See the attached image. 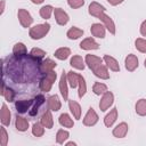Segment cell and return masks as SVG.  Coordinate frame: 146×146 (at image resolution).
<instances>
[{
	"label": "cell",
	"mask_w": 146,
	"mask_h": 146,
	"mask_svg": "<svg viewBox=\"0 0 146 146\" xmlns=\"http://www.w3.org/2000/svg\"><path fill=\"white\" fill-rule=\"evenodd\" d=\"M50 30V25L48 23H43V24H38V25H34L33 27L30 29V36L31 39L33 40H39V39H42L43 36L47 35V33L49 32Z\"/></svg>",
	"instance_id": "6da1fadb"
},
{
	"label": "cell",
	"mask_w": 146,
	"mask_h": 146,
	"mask_svg": "<svg viewBox=\"0 0 146 146\" xmlns=\"http://www.w3.org/2000/svg\"><path fill=\"white\" fill-rule=\"evenodd\" d=\"M56 78H57L56 72H54V71L48 72V73L46 74V76H43V78L40 80V82H39V87H40V89H41L42 91H44V92L50 91L52 83L56 81Z\"/></svg>",
	"instance_id": "7a4b0ae2"
},
{
	"label": "cell",
	"mask_w": 146,
	"mask_h": 146,
	"mask_svg": "<svg viewBox=\"0 0 146 146\" xmlns=\"http://www.w3.org/2000/svg\"><path fill=\"white\" fill-rule=\"evenodd\" d=\"M17 17H18V21H19L21 25H22L23 27H25V29L30 27L31 24L33 23V18H32L31 14H30L26 9H23V8H22V9H18V11H17Z\"/></svg>",
	"instance_id": "3957f363"
},
{
	"label": "cell",
	"mask_w": 146,
	"mask_h": 146,
	"mask_svg": "<svg viewBox=\"0 0 146 146\" xmlns=\"http://www.w3.org/2000/svg\"><path fill=\"white\" fill-rule=\"evenodd\" d=\"M114 102V95L111 92V91H106L105 94H103V97L99 102V108L100 111L105 112L106 110L110 108V106L113 104Z\"/></svg>",
	"instance_id": "277c9868"
},
{
	"label": "cell",
	"mask_w": 146,
	"mask_h": 146,
	"mask_svg": "<svg viewBox=\"0 0 146 146\" xmlns=\"http://www.w3.org/2000/svg\"><path fill=\"white\" fill-rule=\"evenodd\" d=\"M98 122V115L97 113L95 112V110L92 107H90L87 112V114L84 115V119H83V124L86 127H92L95 125L96 123Z\"/></svg>",
	"instance_id": "5b68a950"
},
{
	"label": "cell",
	"mask_w": 146,
	"mask_h": 146,
	"mask_svg": "<svg viewBox=\"0 0 146 146\" xmlns=\"http://www.w3.org/2000/svg\"><path fill=\"white\" fill-rule=\"evenodd\" d=\"M54 15H55L56 23L58 25H66L68 23V21H70L68 15L62 8H55L54 9Z\"/></svg>",
	"instance_id": "8992f818"
},
{
	"label": "cell",
	"mask_w": 146,
	"mask_h": 146,
	"mask_svg": "<svg viewBox=\"0 0 146 146\" xmlns=\"http://www.w3.org/2000/svg\"><path fill=\"white\" fill-rule=\"evenodd\" d=\"M98 18L103 22L104 26L106 27V30H108V32H110L111 34H115V24H114L113 19H112L108 15H106L105 13H102V14L98 16Z\"/></svg>",
	"instance_id": "52a82bcc"
},
{
	"label": "cell",
	"mask_w": 146,
	"mask_h": 146,
	"mask_svg": "<svg viewBox=\"0 0 146 146\" xmlns=\"http://www.w3.org/2000/svg\"><path fill=\"white\" fill-rule=\"evenodd\" d=\"M59 91L64 98V100H67L68 98V89H67V74L65 72L62 73L60 80H59Z\"/></svg>",
	"instance_id": "ba28073f"
},
{
	"label": "cell",
	"mask_w": 146,
	"mask_h": 146,
	"mask_svg": "<svg viewBox=\"0 0 146 146\" xmlns=\"http://www.w3.org/2000/svg\"><path fill=\"white\" fill-rule=\"evenodd\" d=\"M124 64H125V68L129 71V72H133L137 67H138V58L136 55L133 54H130L125 57V60H124Z\"/></svg>",
	"instance_id": "9c48e42d"
},
{
	"label": "cell",
	"mask_w": 146,
	"mask_h": 146,
	"mask_svg": "<svg viewBox=\"0 0 146 146\" xmlns=\"http://www.w3.org/2000/svg\"><path fill=\"white\" fill-rule=\"evenodd\" d=\"M88 11H89V14H90L91 16H94V17H97V18H98V16H99L102 13H105V7H104V6H102L100 3L96 2V1H92V2L89 5Z\"/></svg>",
	"instance_id": "30bf717a"
},
{
	"label": "cell",
	"mask_w": 146,
	"mask_h": 146,
	"mask_svg": "<svg viewBox=\"0 0 146 146\" xmlns=\"http://www.w3.org/2000/svg\"><path fill=\"white\" fill-rule=\"evenodd\" d=\"M105 26L104 24H100V23H95L91 25L90 27V32L96 38H99V39H103L105 38Z\"/></svg>",
	"instance_id": "8fae6325"
},
{
	"label": "cell",
	"mask_w": 146,
	"mask_h": 146,
	"mask_svg": "<svg viewBox=\"0 0 146 146\" xmlns=\"http://www.w3.org/2000/svg\"><path fill=\"white\" fill-rule=\"evenodd\" d=\"M56 65H57L56 62H54V60L50 59V58H47L46 60L39 63V71H40L41 73H48V72L52 71V70L56 67Z\"/></svg>",
	"instance_id": "7c38bea8"
},
{
	"label": "cell",
	"mask_w": 146,
	"mask_h": 146,
	"mask_svg": "<svg viewBox=\"0 0 146 146\" xmlns=\"http://www.w3.org/2000/svg\"><path fill=\"white\" fill-rule=\"evenodd\" d=\"M47 104H48V110L52 111V112H57L60 110L62 107V104H60V100L58 98L57 95H52L50 96L48 99H47Z\"/></svg>",
	"instance_id": "4fadbf2b"
},
{
	"label": "cell",
	"mask_w": 146,
	"mask_h": 146,
	"mask_svg": "<svg viewBox=\"0 0 146 146\" xmlns=\"http://www.w3.org/2000/svg\"><path fill=\"white\" fill-rule=\"evenodd\" d=\"M40 123L47 128V129H51L52 125H54V120H52V115H51V111L48 110L46 111L42 115H41V119H40Z\"/></svg>",
	"instance_id": "5bb4252c"
},
{
	"label": "cell",
	"mask_w": 146,
	"mask_h": 146,
	"mask_svg": "<svg viewBox=\"0 0 146 146\" xmlns=\"http://www.w3.org/2000/svg\"><path fill=\"white\" fill-rule=\"evenodd\" d=\"M80 48L83 50H95L99 48V44L92 38H87L80 42Z\"/></svg>",
	"instance_id": "9a60e30c"
},
{
	"label": "cell",
	"mask_w": 146,
	"mask_h": 146,
	"mask_svg": "<svg viewBox=\"0 0 146 146\" xmlns=\"http://www.w3.org/2000/svg\"><path fill=\"white\" fill-rule=\"evenodd\" d=\"M92 72H94V74H95L96 76H98V78H100V79H103V80L110 79V73H108V71H107V66H105L104 64H99L97 67H95V68L92 70Z\"/></svg>",
	"instance_id": "2e32d148"
},
{
	"label": "cell",
	"mask_w": 146,
	"mask_h": 146,
	"mask_svg": "<svg viewBox=\"0 0 146 146\" xmlns=\"http://www.w3.org/2000/svg\"><path fill=\"white\" fill-rule=\"evenodd\" d=\"M127 132H128V124L125 122L119 123L113 129V136L116 137V138H123V137H125Z\"/></svg>",
	"instance_id": "e0dca14e"
},
{
	"label": "cell",
	"mask_w": 146,
	"mask_h": 146,
	"mask_svg": "<svg viewBox=\"0 0 146 146\" xmlns=\"http://www.w3.org/2000/svg\"><path fill=\"white\" fill-rule=\"evenodd\" d=\"M84 62H86V64L88 65V67L92 71L95 67H97L99 64H102V63H103V59H102L100 57L95 56V55H87V56H86Z\"/></svg>",
	"instance_id": "ac0fdd59"
},
{
	"label": "cell",
	"mask_w": 146,
	"mask_h": 146,
	"mask_svg": "<svg viewBox=\"0 0 146 146\" xmlns=\"http://www.w3.org/2000/svg\"><path fill=\"white\" fill-rule=\"evenodd\" d=\"M103 59H104L106 66L110 67L111 71H113V72H119V71H120V65H119L117 60H116L114 57H112V56H110V55H105Z\"/></svg>",
	"instance_id": "d6986e66"
},
{
	"label": "cell",
	"mask_w": 146,
	"mask_h": 146,
	"mask_svg": "<svg viewBox=\"0 0 146 146\" xmlns=\"http://www.w3.org/2000/svg\"><path fill=\"white\" fill-rule=\"evenodd\" d=\"M33 102L34 99H29V100H17L15 103V107H16V111L18 113H26L27 110L30 108L31 105H33Z\"/></svg>",
	"instance_id": "ffe728a7"
},
{
	"label": "cell",
	"mask_w": 146,
	"mask_h": 146,
	"mask_svg": "<svg viewBox=\"0 0 146 146\" xmlns=\"http://www.w3.org/2000/svg\"><path fill=\"white\" fill-rule=\"evenodd\" d=\"M0 117H1V123H2V125H9V124H10L11 114H10V111L8 110V107H7L6 104H2V106H1Z\"/></svg>",
	"instance_id": "44dd1931"
},
{
	"label": "cell",
	"mask_w": 146,
	"mask_h": 146,
	"mask_svg": "<svg viewBox=\"0 0 146 146\" xmlns=\"http://www.w3.org/2000/svg\"><path fill=\"white\" fill-rule=\"evenodd\" d=\"M43 103H44V97H43V95H36V97L34 98V102H33V107H32L31 111L29 112L30 115H31V116H34V115L38 113L40 106H41Z\"/></svg>",
	"instance_id": "7402d4cb"
},
{
	"label": "cell",
	"mask_w": 146,
	"mask_h": 146,
	"mask_svg": "<svg viewBox=\"0 0 146 146\" xmlns=\"http://www.w3.org/2000/svg\"><path fill=\"white\" fill-rule=\"evenodd\" d=\"M116 119H117V108L114 107V108H113L112 111H110V113L105 116V119H104V124L110 128V127L113 125V123L116 121Z\"/></svg>",
	"instance_id": "603a6c76"
},
{
	"label": "cell",
	"mask_w": 146,
	"mask_h": 146,
	"mask_svg": "<svg viewBox=\"0 0 146 146\" xmlns=\"http://www.w3.org/2000/svg\"><path fill=\"white\" fill-rule=\"evenodd\" d=\"M68 106H70V111L73 114V116L76 120H80V117H81V106L73 99L68 100Z\"/></svg>",
	"instance_id": "cb8c5ba5"
},
{
	"label": "cell",
	"mask_w": 146,
	"mask_h": 146,
	"mask_svg": "<svg viewBox=\"0 0 146 146\" xmlns=\"http://www.w3.org/2000/svg\"><path fill=\"white\" fill-rule=\"evenodd\" d=\"M15 127H16V129L18 131H22V132L23 131H26L27 128H29V121L25 117L17 115L16 116V120H15Z\"/></svg>",
	"instance_id": "d4e9b609"
},
{
	"label": "cell",
	"mask_w": 146,
	"mask_h": 146,
	"mask_svg": "<svg viewBox=\"0 0 146 146\" xmlns=\"http://www.w3.org/2000/svg\"><path fill=\"white\" fill-rule=\"evenodd\" d=\"M70 64H71L72 67H74V68H76V70H84V66H86L83 58H82L81 56H79V55H74V56L71 58Z\"/></svg>",
	"instance_id": "484cf974"
},
{
	"label": "cell",
	"mask_w": 146,
	"mask_h": 146,
	"mask_svg": "<svg viewBox=\"0 0 146 146\" xmlns=\"http://www.w3.org/2000/svg\"><path fill=\"white\" fill-rule=\"evenodd\" d=\"M54 55H55V57H56L57 59H59V60H65V59H67L68 56L71 55V50H70V48H67V47H62V48L57 49Z\"/></svg>",
	"instance_id": "4316f807"
},
{
	"label": "cell",
	"mask_w": 146,
	"mask_h": 146,
	"mask_svg": "<svg viewBox=\"0 0 146 146\" xmlns=\"http://www.w3.org/2000/svg\"><path fill=\"white\" fill-rule=\"evenodd\" d=\"M58 121H59V124L63 125V127H65V128H73V125H74L73 120H72L71 116H70L68 114H66V113L60 114Z\"/></svg>",
	"instance_id": "83f0119b"
},
{
	"label": "cell",
	"mask_w": 146,
	"mask_h": 146,
	"mask_svg": "<svg viewBox=\"0 0 146 146\" xmlns=\"http://www.w3.org/2000/svg\"><path fill=\"white\" fill-rule=\"evenodd\" d=\"M66 35H67V38L71 39V40H76V39H79L80 36L83 35V30L73 26V27H71V29L67 31Z\"/></svg>",
	"instance_id": "f1b7e54d"
},
{
	"label": "cell",
	"mask_w": 146,
	"mask_h": 146,
	"mask_svg": "<svg viewBox=\"0 0 146 146\" xmlns=\"http://www.w3.org/2000/svg\"><path fill=\"white\" fill-rule=\"evenodd\" d=\"M1 96H3L6 98L7 102H13L14 98H15V92L13 89L10 88H6L5 86V82H2V87H1Z\"/></svg>",
	"instance_id": "f546056e"
},
{
	"label": "cell",
	"mask_w": 146,
	"mask_h": 146,
	"mask_svg": "<svg viewBox=\"0 0 146 146\" xmlns=\"http://www.w3.org/2000/svg\"><path fill=\"white\" fill-rule=\"evenodd\" d=\"M79 75H80V74H78V73H75V72H73V71H70V72L67 73V81H68L70 86H71L73 89L79 86Z\"/></svg>",
	"instance_id": "4dcf8cb0"
},
{
	"label": "cell",
	"mask_w": 146,
	"mask_h": 146,
	"mask_svg": "<svg viewBox=\"0 0 146 146\" xmlns=\"http://www.w3.org/2000/svg\"><path fill=\"white\" fill-rule=\"evenodd\" d=\"M136 113L140 116L146 115V99L141 98L136 103Z\"/></svg>",
	"instance_id": "1f68e13d"
},
{
	"label": "cell",
	"mask_w": 146,
	"mask_h": 146,
	"mask_svg": "<svg viewBox=\"0 0 146 146\" xmlns=\"http://www.w3.org/2000/svg\"><path fill=\"white\" fill-rule=\"evenodd\" d=\"M26 52H27L26 47H25V44L22 43V42L16 43V44L14 46V48H13V54H14L15 56H23V55H26Z\"/></svg>",
	"instance_id": "d6a6232c"
},
{
	"label": "cell",
	"mask_w": 146,
	"mask_h": 146,
	"mask_svg": "<svg viewBox=\"0 0 146 146\" xmlns=\"http://www.w3.org/2000/svg\"><path fill=\"white\" fill-rule=\"evenodd\" d=\"M92 91H94L95 95L100 96V95H103L107 91V86L104 84V83H100V82H95L94 87H92Z\"/></svg>",
	"instance_id": "836d02e7"
},
{
	"label": "cell",
	"mask_w": 146,
	"mask_h": 146,
	"mask_svg": "<svg viewBox=\"0 0 146 146\" xmlns=\"http://www.w3.org/2000/svg\"><path fill=\"white\" fill-rule=\"evenodd\" d=\"M52 13H54V8L50 5H47V6H43V7L40 8V16L42 18H44V19L50 18Z\"/></svg>",
	"instance_id": "e575fe53"
},
{
	"label": "cell",
	"mask_w": 146,
	"mask_h": 146,
	"mask_svg": "<svg viewBox=\"0 0 146 146\" xmlns=\"http://www.w3.org/2000/svg\"><path fill=\"white\" fill-rule=\"evenodd\" d=\"M87 92V84H86V80L82 75H79V91L78 95L80 98H82Z\"/></svg>",
	"instance_id": "d590c367"
},
{
	"label": "cell",
	"mask_w": 146,
	"mask_h": 146,
	"mask_svg": "<svg viewBox=\"0 0 146 146\" xmlns=\"http://www.w3.org/2000/svg\"><path fill=\"white\" fill-rule=\"evenodd\" d=\"M32 133L35 137H41L44 133V127L41 123H34L32 127Z\"/></svg>",
	"instance_id": "8d00e7d4"
},
{
	"label": "cell",
	"mask_w": 146,
	"mask_h": 146,
	"mask_svg": "<svg viewBox=\"0 0 146 146\" xmlns=\"http://www.w3.org/2000/svg\"><path fill=\"white\" fill-rule=\"evenodd\" d=\"M68 136H70L68 131H66V130H58L57 135H56V141L58 144H64V141L68 138Z\"/></svg>",
	"instance_id": "74e56055"
},
{
	"label": "cell",
	"mask_w": 146,
	"mask_h": 146,
	"mask_svg": "<svg viewBox=\"0 0 146 146\" xmlns=\"http://www.w3.org/2000/svg\"><path fill=\"white\" fill-rule=\"evenodd\" d=\"M135 47L138 51L140 52H146V40L145 39H141V38H138L136 39L135 41Z\"/></svg>",
	"instance_id": "f35d334b"
},
{
	"label": "cell",
	"mask_w": 146,
	"mask_h": 146,
	"mask_svg": "<svg viewBox=\"0 0 146 146\" xmlns=\"http://www.w3.org/2000/svg\"><path fill=\"white\" fill-rule=\"evenodd\" d=\"M30 55H31L33 58L41 59V58H43V57H44L46 51H44V50H42V49H40V48H33V49L31 50Z\"/></svg>",
	"instance_id": "ab89813d"
},
{
	"label": "cell",
	"mask_w": 146,
	"mask_h": 146,
	"mask_svg": "<svg viewBox=\"0 0 146 146\" xmlns=\"http://www.w3.org/2000/svg\"><path fill=\"white\" fill-rule=\"evenodd\" d=\"M8 143V135L7 131L5 129V125L0 128V145L1 146H6Z\"/></svg>",
	"instance_id": "60d3db41"
},
{
	"label": "cell",
	"mask_w": 146,
	"mask_h": 146,
	"mask_svg": "<svg viewBox=\"0 0 146 146\" xmlns=\"http://www.w3.org/2000/svg\"><path fill=\"white\" fill-rule=\"evenodd\" d=\"M67 3L71 8L78 9V8H80L84 5V0H67Z\"/></svg>",
	"instance_id": "b9f144b4"
},
{
	"label": "cell",
	"mask_w": 146,
	"mask_h": 146,
	"mask_svg": "<svg viewBox=\"0 0 146 146\" xmlns=\"http://www.w3.org/2000/svg\"><path fill=\"white\" fill-rule=\"evenodd\" d=\"M140 33H141V35L146 36V21H144L140 25Z\"/></svg>",
	"instance_id": "7bdbcfd3"
},
{
	"label": "cell",
	"mask_w": 146,
	"mask_h": 146,
	"mask_svg": "<svg viewBox=\"0 0 146 146\" xmlns=\"http://www.w3.org/2000/svg\"><path fill=\"white\" fill-rule=\"evenodd\" d=\"M124 0H107V2L110 3V5H112V6H117V5H120V3H122Z\"/></svg>",
	"instance_id": "ee69618b"
},
{
	"label": "cell",
	"mask_w": 146,
	"mask_h": 146,
	"mask_svg": "<svg viewBox=\"0 0 146 146\" xmlns=\"http://www.w3.org/2000/svg\"><path fill=\"white\" fill-rule=\"evenodd\" d=\"M3 11H5V0H2L1 1V14H3Z\"/></svg>",
	"instance_id": "f6af8a7d"
},
{
	"label": "cell",
	"mask_w": 146,
	"mask_h": 146,
	"mask_svg": "<svg viewBox=\"0 0 146 146\" xmlns=\"http://www.w3.org/2000/svg\"><path fill=\"white\" fill-rule=\"evenodd\" d=\"M33 3H35V5H39V3H42L44 0H31Z\"/></svg>",
	"instance_id": "bcb514c9"
},
{
	"label": "cell",
	"mask_w": 146,
	"mask_h": 146,
	"mask_svg": "<svg viewBox=\"0 0 146 146\" xmlns=\"http://www.w3.org/2000/svg\"><path fill=\"white\" fill-rule=\"evenodd\" d=\"M66 145H67V146H72V145H73V146H75L76 144H75V143H73V141H70V143H67Z\"/></svg>",
	"instance_id": "7dc6e473"
},
{
	"label": "cell",
	"mask_w": 146,
	"mask_h": 146,
	"mask_svg": "<svg viewBox=\"0 0 146 146\" xmlns=\"http://www.w3.org/2000/svg\"><path fill=\"white\" fill-rule=\"evenodd\" d=\"M144 65H145V67H146V59H145V62H144Z\"/></svg>",
	"instance_id": "c3c4849f"
}]
</instances>
